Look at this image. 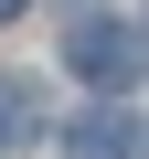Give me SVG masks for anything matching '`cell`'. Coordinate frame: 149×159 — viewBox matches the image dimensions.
I'll return each instance as SVG.
<instances>
[{
	"label": "cell",
	"mask_w": 149,
	"mask_h": 159,
	"mask_svg": "<svg viewBox=\"0 0 149 159\" xmlns=\"http://www.w3.org/2000/svg\"><path fill=\"white\" fill-rule=\"evenodd\" d=\"M11 138H32V85L0 74V148H11Z\"/></svg>",
	"instance_id": "3"
},
{
	"label": "cell",
	"mask_w": 149,
	"mask_h": 159,
	"mask_svg": "<svg viewBox=\"0 0 149 159\" xmlns=\"http://www.w3.org/2000/svg\"><path fill=\"white\" fill-rule=\"evenodd\" d=\"M0 21H22V0H0Z\"/></svg>",
	"instance_id": "4"
},
{
	"label": "cell",
	"mask_w": 149,
	"mask_h": 159,
	"mask_svg": "<svg viewBox=\"0 0 149 159\" xmlns=\"http://www.w3.org/2000/svg\"><path fill=\"white\" fill-rule=\"evenodd\" d=\"M64 64L85 74V85H107V96H117L128 74L149 64V43H138L128 21H107V11H96V21H74V32H64Z\"/></svg>",
	"instance_id": "1"
},
{
	"label": "cell",
	"mask_w": 149,
	"mask_h": 159,
	"mask_svg": "<svg viewBox=\"0 0 149 159\" xmlns=\"http://www.w3.org/2000/svg\"><path fill=\"white\" fill-rule=\"evenodd\" d=\"M64 159H138V127H128L117 106H96V117L64 127Z\"/></svg>",
	"instance_id": "2"
}]
</instances>
